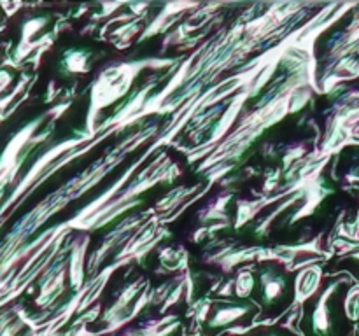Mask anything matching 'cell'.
Here are the masks:
<instances>
[{"mask_svg": "<svg viewBox=\"0 0 359 336\" xmlns=\"http://www.w3.org/2000/svg\"><path fill=\"white\" fill-rule=\"evenodd\" d=\"M354 258H356V259H358V262H359V252H358V254H356V255H354Z\"/></svg>", "mask_w": 359, "mask_h": 336, "instance_id": "obj_5", "label": "cell"}, {"mask_svg": "<svg viewBox=\"0 0 359 336\" xmlns=\"http://www.w3.org/2000/svg\"><path fill=\"white\" fill-rule=\"evenodd\" d=\"M346 315L349 321L359 322V287H354L346 298Z\"/></svg>", "mask_w": 359, "mask_h": 336, "instance_id": "obj_1", "label": "cell"}, {"mask_svg": "<svg viewBox=\"0 0 359 336\" xmlns=\"http://www.w3.org/2000/svg\"><path fill=\"white\" fill-rule=\"evenodd\" d=\"M16 79V72L13 69H7V66H0V94L11 86Z\"/></svg>", "mask_w": 359, "mask_h": 336, "instance_id": "obj_2", "label": "cell"}, {"mask_svg": "<svg viewBox=\"0 0 359 336\" xmlns=\"http://www.w3.org/2000/svg\"><path fill=\"white\" fill-rule=\"evenodd\" d=\"M4 56H6V49H4V46L0 44V65H2L4 62Z\"/></svg>", "mask_w": 359, "mask_h": 336, "instance_id": "obj_3", "label": "cell"}, {"mask_svg": "<svg viewBox=\"0 0 359 336\" xmlns=\"http://www.w3.org/2000/svg\"><path fill=\"white\" fill-rule=\"evenodd\" d=\"M358 336H359V332H358Z\"/></svg>", "mask_w": 359, "mask_h": 336, "instance_id": "obj_6", "label": "cell"}, {"mask_svg": "<svg viewBox=\"0 0 359 336\" xmlns=\"http://www.w3.org/2000/svg\"><path fill=\"white\" fill-rule=\"evenodd\" d=\"M2 18H4V13H2V9H0V21H2Z\"/></svg>", "mask_w": 359, "mask_h": 336, "instance_id": "obj_4", "label": "cell"}]
</instances>
